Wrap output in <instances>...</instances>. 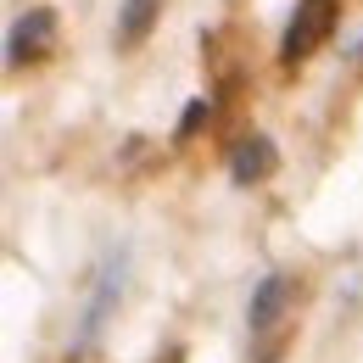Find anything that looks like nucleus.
Returning a JSON list of instances; mask_svg holds the SVG:
<instances>
[{
  "label": "nucleus",
  "instance_id": "nucleus-1",
  "mask_svg": "<svg viewBox=\"0 0 363 363\" xmlns=\"http://www.w3.org/2000/svg\"><path fill=\"white\" fill-rule=\"evenodd\" d=\"M335 17H341V0H296L291 28H285V40H279V62L296 67V62H308L318 45H330Z\"/></svg>",
  "mask_w": 363,
  "mask_h": 363
},
{
  "label": "nucleus",
  "instance_id": "nucleus-2",
  "mask_svg": "<svg viewBox=\"0 0 363 363\" xmlns=\"http://www.w3.org/2000/svg\"><path fill=\"white\" fill-rule=\"evenodd\" d=\"M118 296H123V252L106 257L101 274H95V296H90V308H84V330H79L73 352H90L95 341H101V330H106V318H112V308H118Z\"/></svg>",
  "mask_w": 363,
  "mask_h": 363
},
{
  "label": "nucleus",
  "instance_id": "nucleus-3",
  "mask_svg": "<svg viewBox=\"0 0 363 363\" xmlns=\"http://www.w3.org/2000/svg\"><path fill=\"white\" fill-rule=\"evenodd\" d=\"M50 45H56V11H50V6H34V11L17 17L11 40H6V62H11V67H23V62H45Z\"/></svg>",
  "mask_w": 363,
  "mask_h": 363
},
{
  "label": "nucleus",
  "instance_id": "nucleus-4",
  "mask_svg": "<svg viewBox=\"0 0 363 363\" xmlns=\"http://www.w3.org/2000/svg\"><path fill=\"white\" fill-rule=\"evenodd\" d=\"M274 168H279V151H274L269 135L235 140V151H229V179H235V184H263Z\"/></svg>",
  "mask_w": 363,
  "mask_h": 363
},
{
  "label": "nucleus",
  "instance_id": "nucleus-5",
  "mask_svg": "<svg viewBox=\"0 0 363 363\" xmlns=\"http://www.w3.org/2000/svg\"><path fill=\"white\" fill-rule=\"evenodd\" d=\"M285 302H291V279L285 274L257 279V291H252V330H274L279 313H285Z\"/></svg>",
  "mask_w": 363,
  "mask_h": 363
},
{
  "label": "nucleus",
  "instance_id": "nucleus-6",
  "mask_svg": "<svg viewBox=\"0 0 363 363\" xmlns=\"http://www.w3.org/2000/svg\"><path fill=\"white\" fill-rule=\"evenodd\" d=\"M157 17H162V0H123V11H118V45L135 50L157 28Z\"/></svg>",
  "mask_w": 363,
  "mask_h": 363
},
{
  "label": "nucleus",
  "instance_id": "nucleus-7",
  "mask_svg": "<svg viewBox=\"0 0 363 363\" xmlns=\"http://www.w3.org/2000/svg\"><path fill=\"white\" fill-rule=\"evenodd\" d=\"M207 112H213V106H207V101H190V112H184V118H179V140H184V135H196V129H201V118H207Z\"/></svg>",
  "mask_w": 363,
  "mask_h": 363
},
{
  "label": "nucleus",
  "instance_id": "nucleus-8",
  "mask_svg": "<svg viewBox=\"0 0 363 363\" xmlns=\"http://www.w3.org/2000/svg\"><path fill=\"white\" fill-rule=\"evenodd\" d=\"M162 363H179V352H168V358H162Z\"/></svg>",
  "mask_w": 363,
  "mask_h": 363
}]
</instances>
